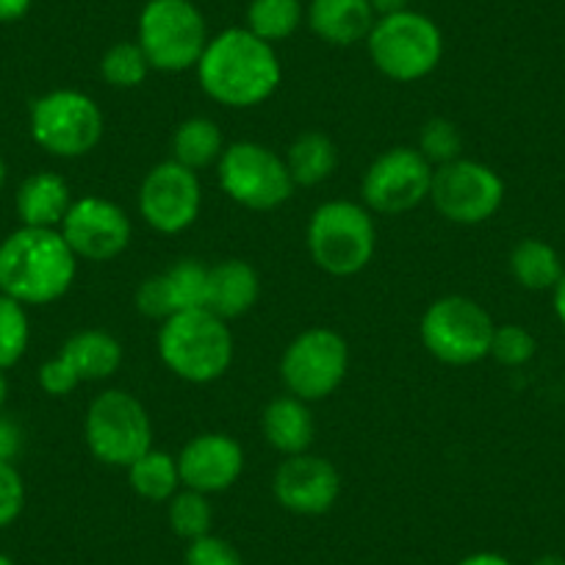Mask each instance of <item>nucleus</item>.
Instances as JSON below:
<instances>
[{
    "label": "nucleus",
    "instance_id": "obj_1",
    "mask_svg": "<svg viewBox=\"0 0 565 565\" xmlns=\"http://www.w3.org/2000/svg\"><path fill=\"white\" fill-rule=\"evenodd\" d=\"M205 95L227 108H253L269 100L282 78L275 45L247 29H227L209 40L198 62Z\"/></svg>",
    "mask_w": 565,
    "mask_h": 565
},
{
    "label": "nucleus",
    "instance_id": "obj_2",
    "mask_svg": "<svg viewBox=\"0 0 565 565\" xmlns=\"http://www.w3.org/2000/svg\"><path fill=\"white\" fill-rule=\"evenodd\" d=\"M78 258L58 231L23 227L0 242V295L47 306L73 289Z\"/></svg>",
    "mask_w": 565,
    "mask_h": 565
},
{
    "label": "nucleus",
    "instance_id": "obj_3",
    "mask_svg": "<svg viewBox=\"0 0 565 565\" xmlns=\"http://www.w3.org/2000/svg\"><path fill=\"white\" fill-rule=\"evenodd\" d=\"M159 355L175 377L194 385L214 383L233 363V333L209 308L175 313L161 322Z\"/></svg>",
    "mask_w": 565,
    "mask_h": 565
},
{
    "label": "nucleus",
    "instance_id": "obj_4",
    "mask_svg": "<svg viewBox=\"0 0 565 565\" xmlns=\"http://www.w3.org/2000/svg\"><path fill=\"white\" fill-rule=\"evenodd\" d=\"M308 253L313 264L333 277H352L366 269L377 249V227L363 203L330 200L308 220Z\"/></svg>",
    "mask_w": 565,
    "mask_h": 565
},
{
    "label": "nucleus",
    "instance_id": "obj_5",
    "mask_svg": "<svg viewBox=\"0 0 565 565\" xmlns=\"http://www.w3.org/2000/svg\"><path fill=\"white\" fill-rule=\"evenodd\" d=\"M372 64L396 84L422 81L441 64L444 34L427 14L413 9L377 18L366 36Z\"/></svg>",
    "mask_w": 565,
    "mask_h": 565
},
{
    "label": "nucleus",
    "instance_id": "obj_6",
    "mask_svg": "<svg viewBox=\"0 0 565 565\" xmlns=\"http://www.w3.org/2000/svg\"><path fill=\"white\" fill-rule=\"evenodd\" d=\"M136 42L153 70L183 73L198 67L209 45V29L192 0H148L139 14Z\"/></svg>",
    "mask_w": 565,
    "mask_h": 565
},
{
    "label": "nucleus",
    "instance_id": "obj_7",
    "mask_svg": "<svg viewBox=\"0 0 565 565\" xmlns=\"http://www.w3.org/2000/svg\"><path fill=\"white\" fill-rule=\"evenodd\" d=\"M84 441L100 463L128 469L153 447V422L148 407L128 391H103L86 411Z\"/></svg>",
    "mask_w": 565,
    "mask_h": 565
},
{
    "label": "nucleus",
    "instance_id": "obj_8",
    "mask_svg": "<svg viewBox=\"0 0 565 565\" xmlns=\"http://www.w3.org/2000/svg\"><path fill=\"white\" fill-rule=\"evenodd\" d=\"M31 139L56 159H81L100 145L106 119L100 106L78 89H53L31 103Z\"/></svg>",
    "mask_w": 565,
    "mask_h": 565
},
{
    "label": "nucleus",
    "instance_id": "obj_9",
    "mask_svg": "<svg viewBox=\"0 0 565 565\" xmlns=\"http://www.w3.org/2000/svg\"><path fill=\"white\" fill-rule=\"evenodd\" d=\"M491 313L471 297L447 295L424 311L418 333L424 350L449 366H471L488 358L493 339Z\"/></svg>",
    "mask_w": 565,
    "mask_h": 565
},
{
    "label": "nucleus",
    "instance_id": "obj_10",
    "mask_svg": "<svg viewBox=\"0 0 565 565\" xmlns=\"http://www.w3.org/2000/svg\"><path fill=\"white\" fill-rule=\"evenodd\" d=\"M220 186L233 203L249 211H275L289 203L295 181L286 159L260 141H233L216 161Z\"/></svg>",
    "mask_w": 565,
    "mask_h": 565
},
{
    "label": "nucleus",
    "instance_id": "obj_11",
    "mask_svg": "<svg viewBox=\"0 0 565 565\" xmlns=\"http://www.w3.org/2000/svg\"><path fill=\"white\" fill-rule=\"evenodd\" d=\"M350 372V347L330 328H308L291 341L280 358V380L302 402H319L333 394Z\"/></svg>",
    "mask_w": 565,
    "mask_h": 565
},
{
    "label": "nucleus",
    "instance_id": "obj_12",
    "mask_svg": "<svg viewBox=\"0 0 565 565\" xmlns=\"http://www.w3.org/2000/svg\"><path fill=\"white\" fill-rule=\"evenodd\" d=\"M430 203L447 222L480 225L502 209L504 181L488 164L460 156L449 164L436 167Z\"/></svg>",
    "mask_w": 565,
    "mask_h": 565
},
{
    "label": "nucleus",
    "instance_id": "obj_13",
    "mask_svg": "<svg viewBox=\"0 0 565 565\" xmlns=\"http://www.w3.org/2000/svg\"><path fill=\"white\" fill-rule=\"evenodd\" d=\"M436 167L416 148H391L366 167L361 198L372 214L399 216L430 200Z\"/></svg>",
    "mask_w": 565,
    "mask_h": 565
},
{
    "label": "nucleus",
    "instance_id": "obj_14",
    "mask_svg": "<svg viewBox=\"0 0 565 565\" xmlns=\"http://www.w3.org/2000/svg\"><path fill=\"white\" fill-rule=\"evenodd\" d=\"M203 205V186L198 172L178 161H161L139 186V214L153 231L175 236L192 227Z\"/></svg>",
    "mask_w": 565,
    "mask_h": 565
},
{
    "label": "nucleus",
    "instance_id": "obj_15",
    "mask_svg": "<svg viewBox=\"0 0 565 565\" xmlns=\"http://www.w3.org/2000/svg\"><path fill=\"white\" fill-rule=\"evenodd\" d=\"M58 233L78 260L84 258L92 264H106V260L119 258L128 249L134 225L117 203L89 194V198H81L70 205Z\"/></svg>",
    "mask_w": 565,
    "mask_h": 565
},
{
    "label": "nucleus",
    "instance_id": "obj_16",
    "mask_svg": "<svg viewBox=\"0 0 565 565\" xmlns=\"http://www.w3.org/2000/svg\"><path fill=\"white\" fill-rule=\"evenodd\" d=\"M271 493L277 504L289 513L322 515L339 502V469L319 455H291V458H282V463L275 469Z\"/></svg>",
    "mask_w": 565,
    "mask_h": 565
},
{
    "label": "nucleus",
    "instance_id": "obj_17",
    "mask_svg": "<svg viewBox=\"0 0 565 565\" xmlns=\"http://www.w3.org/2000/svg\"><path fill=\"white\" fill-rule=\"evenodd\" d=\"M209 269L198 258H181L159 275L148 277L136 289V311L148 319L175 317L183 311H198L209 302Z\"/></svg>",
    "mask_w": 565,
    "mask_h": 565
},
{
    "label": "nucleus",
    "instance_id": "obj_18",
    "mask_svg": "<svg viewBox=\"0 0 565 565\" xmlns=\"http://www.w3.org/2000/svg\"><path fill=\"white\" fill-rule=\"evenodd\" d=\"M183 488L222 493L238 482L244 471V449L227 433H200L178 455Z\"/></svg>",
    "mask_w": 565,
    "mask_h": 565
},
{
    "label": "nucleus",
    "instance_id": "obj_19",
    "mask_svg": "<svg viewBox=\"0 0 565 565\" xmlns=\"http://www.w3.org/2000/svg\"><path fill=\"white\" fill-rule=\"evenodd\" d=\"M258 297L260 275L247 260L227 258L209 269V302H205V308L225 322L253 311Z\"/></svg>",
    "mask_w": 565,
    "mask_h": 565
},
{
    "label": "nucleus",
    "instance_id": "obj_20",
    "mask_svg": "<svg viewBox=\"0 0 565 565\" xmlns=\"http://www.w3.org/2000/svg\"><path fill=\"white\" fill-rule=\"evenodd\" d=\"M377 14L369 0H311L308 25L328 45H355L372 34Z\"/></svg>",
    "mask_w": 565,
    "mask_h": 565
},
{
    "label": "nucleus",
    "instance_id": "obj_21",
    "mask_svg": "<svg viewBox=\"0 0 565 565\" xmlns=\"http://www.w3.org/2000/svg\"><path fill=\"white\" fill-rule=\"evenodd\" d=\"M73 194H70L67 181L56 172H34L25 178L14 198V209H18L20 225L23 227H47V231H58L67 216L70 205H73Z\"/></svg>",
    "mask_w": 565,
    "mask_h": 565
},
{
    "label": "nucleus",
    "instance_id": "obj_22",
    "mask_svg": "<svg viewBox=\"0 0 565 565\" xmlns=\"http://www.w3.org/2000/svg\"><path fill=\"white\" fill-rule=\"evenodd\" d=\"M260 430H264L266 444L271 449H277L282 458H291V455H302L311 449L317 427H313L308 402H302L295 394H282L264 407Z\"/></svg>",
    "mask_w": 565,
    "mask_h": 565
},
{
    "label": "nucleus",
    "instance_id": "obj_23",
    "mask_svg": "<svg viewBox=\"0 0 565 565\" xmlns=\"http://www.w3.org/2000/svg\"><path fill=\"white\" fill-rule=\"evenodd\" d=\"M58 352L73 363L84 383L114 377L122 366V344L111 333L97 328L73 333Z\"/></svg>",
    "mask_w": 565,
    "mask_h": 565
},
{
    "label": "nucleus",
    "instance_id": "obj_24",
    "mask_svg": "<svg viewBox=\"0 0 565 565\" xmlns=\"http://www.w3.org/2000/svg\"><path fill=\"white\" fill-rule=\"evenodd\" d=\"M282 159H286L295 186H319L339 167V150H335L333 139L328 134L306 130V134L291 141Z\"/></svg>",
    "mask_w": 565,
    "mask_h": 565
},
{
    "label": "nucleus",
    "instance_id": "obj_25",
    "mask_svg": "<svg viewBox=\"0 0 565 565\" xmlns=\"http://www.w3.org/2000/svg\"><path fill=\"white\" fill-rule=\"evenodd\" d=\"M225 136L209 117H189L172 134V161L198 172L216 164L225 153Z\"/></svg>",
    "mask_w": 565,
    "mask_h": 565
},
{
    "label": "nucleus",
    "instance_id": "obj_26",
    "mask_svg": "<svg viewBox=\"0 0 565 565\" xmlns=\"http://www.w3.org/2000/svg\"><path fill=\"white\" fill-rule=\"evenodd\" d=\"M510 271L526 291H554L565 269L552 244L541 238H524L510 253Z\"/></svg>",
    "mask_w": 565,
    "mask_h": 565
},
{
    "label": "nucleus",
    "instance_id": "obj_27",
    "mask_svg": "<svg viewBox=\"0 0 565 565\" xmlns=\"http://www.w3.org/2000/svg\"><path fill=\"white\" fill-rule=\"evenodd\" d=\"M128 482L141 499L148 502H170L178 491L183 488L181 469H178V458L170 452L150 447L148 452L136 458L128 466Z\"/></svg>",
    "mask_w": 565,
    "mask_h": 565
},
{
    "label": "nucleus",
    "instance_id": "obj_28",
    "mask_svg": "<svg viewBox=\"0 0 565 565\" xmlns=\"http://www.w3.org/2000/svg\"><path fill=\"white\" fill-rule=\"evenodd\" d=\"M302 18H306V9L300 0H249L247 31L275 45L297 34Z\"/></svg>",
    "mask_w": 565,
    "mask_h": 565
},
{
    "label": "nucleus",
    "instance_id": "obj_29",
    "mask_svg": "<svg viewBox=\"0 0 565 565\" xmlns=\"http://www.w3.org/2000/svg\"><path fill=\"white\" fill-rule=\"evenodd\" d=\"M167 519H170L172 532L183 541H198V537L211 535L214 526V508L205 493L192 491V488H181L175 497L167 502Z\"/></svg>",
    "mask_w": 565,
    "mask_h": 565
},
{
    "label": "nucleus",
    "instance_id": "obj_30",
    "mask_svg": "<svg viewBox=\"0 0 565 565\" xmlns=\"http://www.w3.org/2000/svg\"><path fill=\"white\" fill-rule=\"evenodd\" d=\"M150 62L139 42H117L100 58V75L114 89H136L148 81Z\"/></svg>",
    "mask_w": 565,
    "mask_h": 565
},
{
    "label": "nucleus",
    "instance_id": "obj_31",
    "mask_svg": "<svg viewBox=\"0 0 565 565\" xmlns=\"http://www.w3.org/2000/svg\"><path fill=\"white\" fill-rule=\"evenodd\" d=\"M31 341L29 313L23 302L0 295V369L7 372L25 355Z\"/></svg>",
    "mask_w": 565,
    "mask_h": 565
},
{
    "label": "nucleus",
    "instance_id": "obj_32",
    "mask_svg": "<svg viewBox=\"0 0 565 565\" xmlns=\"http://www.w3.org/2000/svg\"><path fill=\"white\" fill-rule=\"evenodd\" d=\"M418 153L430 161L433 167H444L449 161L460 159L463 150V136H460L458 125L447 117H433L422 125L418 130Z\"/></svg>",
    "mask_w": 565,
    "mask_h": 565
},
{
    "label": "nucleus",
    "instance_id": "obj_33",
    "mask_svg": "<svg viewBox=\"0 0 565 565\" xmlns=\"http://www.w3.org/2000/svg\"><path fill=\"white\" fill-rule=\"evenodd\" d=\"M535 350L537 344L530 330H524L521 324H497L488 358L502 366H524L535 358Z\"/></svg>",
    "mask_w": 565,
    "mask_h": 565
},
{
    "label": "nucleus",
    "instance_id": "obj_34",
    "mask_svg": "<svg viewBox=\"0 0 565 565\" xmlns=\"http://www.w3.org/2000/svg\"><path fill=\"white\" fill-rule=\"evenodd\" d=\"M183 565H244V559L231 541L211 532L198 541H189Z\"/></svg>",
    "mask_w": 565,
    "mask_h": 565
},
{
    "label": "nucleus",
    "instance_id": "obj_35",
    "mask_svg": "<svg viewBox=\"0 0 565 565\" xmlns=\"http://www.w3.org/2000/svg\"><path fill=\"white\" fill-rule=\"evenodd\" d=\"M25 508V482L18 466L0 460V530L12 526Z\"/></svg>",
    "mask_w": 565,
    "mask_h": 565
},
{
    "label": "nucleus",
    "instance_id": "obj_36",
    "mask_svg": "<svg viewBox=\"0 0 565 565\" xmlns=\"http://www.w3.org/2000/svg\"><path fill=\"white\" fill-rule=\"evenodd\" d=\"M81 383H84L81 374L75 372V366L62 355V352H58L56 358H51V361L42 363L40 385L47 396H67L73 394Z\"/></svg>",
    "mask_w": 565,
    "mask_h": 565
},
{
    "label": "nucleus",
    "instance_id": "obj_37",
    "mask_svg": "<svg viewBox=\"0 0 565 565\" xmlns=\"http://www.w3.org/2000/svg\"><path fill=\"white\" fill-rule=\"evenodd\" d=\"M20 449H23V433H20V427L12 418L0 416V460L14 463Z\"/></svg>",
    "mask_w": 565,
    "mask_h": 565
},
{
    "label": "nucleus",
    "instance_id": "obj_38",
    "mask_svg": "<svg viewBox=\"0 0 565 565\" xmlns=\"http://www.w3.org/2000/svg\"><path fill=\"white\" fill-rule=\"evenodd\" d=\"M34 0H0V23H14L29 14Z\"/></svg>",
    "mask_w": 565,
    "mask_h": 565
},
{
    "label": "nucleus",
    "instance_id": "obj_39",
    "mask_svg": "<svg viewBox=\"0 0 565 565\" xmlns=\"http://www.w3.org/2000/svg\"><path fill=\"white\" fill-rule=\"evenodd\" d=\"M458 565H513L510 563L504 554H497V552H475L469 554V557L460 559Z\"/></svg>",
    "mask_w": 565,
    "mask_h": 565
},
{
    "label": "nucleus",
    "instance_id": "obj_40",
    "mask_svg": "<svg viewBox=\"0 0 565 565\" xmlns=\"http://www.w3.org/2000/svg\"><path fill=\"white\" fill-rule=\"evenodd\" d=\"M369 3H372V9L377 18H388V14L405 12L411 0H369Z\"/></svg>",
    "mask_w": 565,
    "mask_h": 565
},
{
    "label": "nucleus",
    "instance_id": "obj_41",
    "mask_svg": "<svg viewBox=\"0 0 565 565\" xmlns=\"http://www.w3.org/2000/svg\"><path fill=\"white\" fill-rule=\"evenodd\" d=\"M554 313H557V319L565 328V271L563 277H559L557 286H554Z\"/></svg>",
    "mask_w": 565,
    "mask_h": 565
},
{
    "label": "nucleus",
    "instance_id": "obj_42",
    "mask_svg": "<svg viewBox=\"0 0 565 565\" xmlns=\"http://www.w3.org/2000/svg\"><path fill=\"white\" fill-rule=\"evenodd\" d=\"M532 565H565V557H559V554H543Z\"/></svg>",
    "mask_w": 565,
    "mask_h": 565
},
{
    "label": "nucleus",
    "instance_id": "obj_43",
    "mask_svg": "<svg viewBox=\"0 0 565 565\" xmlns=\"http://www.w3.org/2000/svg\"><path fill=\"white\" fill-rule=\"evenodd\" d=\"M7 396H9V380H7V372L0 369V411H3V405H7Z\"/></svg>",
    "mask_w": 565,
    "mask_h": 565
},
{
    "label": "nucleus",
    "instance_id": "obj_44",
    "mask_svg": "<svg viewBox=\"0 0 565 565\" xmlns=\"http://www.w3.org/2000/svg\"><path fill=\"white\" fill-rule=\"evenodd\" d=\"M7 186V161H3V156H0V189Z\"/></svg>",
    "mask_w": 565,
    "mask_h": 565
},
{
    "label": "nucleus",
    "instance_id": "obj_45",
    "mask_svg": "<svg viewBox=\"0 0 565 565\" xmlns=\"http://www.w3.org/2000/svg\"><path fill=\"white\" fill-rule=\"evenodd\" d=\"M0 565H18V563H14V559L9 557V554H0Z\"/></svg>",
    "mask_w": 565,
    "mask_h": 565
}]
</instances>
